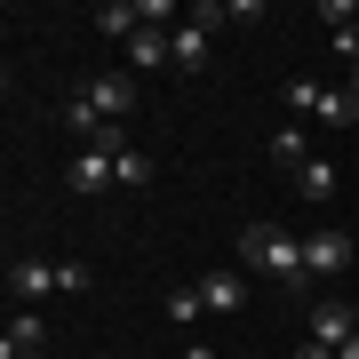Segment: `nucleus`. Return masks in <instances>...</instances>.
I'll return each mask as SVG.
<instances>
[{
    "instance_id": "20e7f679",
    "label": "nucleus",
    "mask_w": 359,
    "mask_h": 359,
    "mask_svg": "<svg viewBox=\"0 0 359 359\" xmlns=\"http://www.w3.org/2000/svg\"><path fill=\"white\" fill-rule=\"evenodd\" d=\"M351 264V240L344 231H304V280H335Z\"/></svg>"
},
{
    "instance_id": "f03ea898",
    "label": "nucleus",
    "mask_w": 359,
    "mask_h": 359,
    "mask_svg": "<svg viewBox=\"0 0 359 359\" xmlns=\"http://www.w3.org/2000/svg\"><path fill=\"white\" fill-rule=\"evenodd\" d=\"M80 96H88L104 120H120V128H128V112L144 104V80H136V72H96V80H80Z\"/></svg>"
},
{
    "instance_id": "dca6fc26",
    "label": "nucleus",
    "mask_w": 359,
    "mask_h": 359,
    "mask_svg": "<svg viewBox=\"0 0 359 359\" xmlns=\"http://www.w3.org/2000/svg\"><path fill=\"white\" fill-rule=\"evenodd\" d=\"M160 311H168L176 327H192V320H200L208 304H200V287H168V295H160Z\"/></svg>"
},
{
    "instance_id": "9b49d317",
    "label": "nucleus",
    "mask_w": 359,
    "mask_h": 359,
    "mask_svg": "<svg viewBox=\"0 0 359 359\" xmlns=\"http://www.w3.org/2000/svg\"><path fill=\"white\" fill-rule=\"evenodd\" d=\"M96 32L104 40H136L144 32V8H136V0H104V8H96Z\"/></svg>"
},
{
    "instance_id": "ddd939ff",
    "label": "nucleus",
    "mask_w": 359,
    "mask_h": 359,
    "mask_svg": "<svg viewBox=\"0 0 359 359\" xmlns=\"http://www.w3.org/2000/svg\"><path fill=\"white\" fill-rule=\"evenodd\" d=\"M271 160H280L287 176H295V168L311 160V136H304V120H287V128H271Z\"/></svg>"
},
{
    "instance_id": "39448f33",
    "label": "nucleus",
    "mask_w": 359,
    "mask_h": 359,
    "mask_svg": "<svg viewBox=\"0 0 359 359\" xmlns=\"http://www.w3.org/2000/svg\"><path fill=\"white\" fill-rule=\"evenodd\" d=\"M200 287V304L216 311V320H240L248 311V271H208V280H192Z\"/></svg>"
},
{
    "instance_id": "9d476101",
    "label": "nucleus",
    "mask_w": 359,
    "mask_h": 359,
    "mask_svg": "<svg viewBox=\"0 0 359 359\" xmlns=\"http://www.w3.org/2000/svg\"><path fill=\"white\" fill-rule=\"evenodd\" d=\"M160 65H176V48H168V32H152V25H144V32L128 40V72L144 80V72H160Z\"/></svg>"
},
{
    "instance_id": "6e6552de",
    "label": "nucleus",
    "mask_w": 359,
    "mask_h": 359,
    "mask_svg": "<svg viewBox=\"0 0 359 359\" xmlns=\"http://www.w3.org/2000/svg\"><path fill=\"white\" fill-rule=\"evenodd\" d=\"M72 192H80V200H104V192H120V176H112V152H80V160H72Z\"/></svg>"
},
{
    "instance_id": "2eb2a0df",
    "label": "nucleus",
    "mask_w": 359,
    "mask_h": 359,
    "mask_svg": "<svg viewBox=\"0 0 359 359\" xmlns=\"http://www.w3.org/2000/svg\"><path fill=\"white\" fill-rule=\"evenodd\" d=\"M280 96H287V112H295V120H320V96H327V88H320V80H287Z\"/></svg>"
},
{
    "instance_id": "423d86ee",
    "label": "nucleus",
    "mask_w": 359,
    "mask_h": 359,
    "mask_svg": "<svg viewBox=\"0 0 359 359\" xmlns=\"http://www.w3.org/2000/svg\"><path fill=\"white\" fill-rule=\"evenodd\" d=\"M40 344H48V320H40L32 304H16L8 335H0V359H40Z\"/></svg>"
},
{
    "instance_id": "f3484780",
    "label": "nucleus",
    "mask_w": 359,
    "mask_h": 359,
    "mask_svg": "<svg viewBox=\"0 0 359 359\" xmlns=\"http://www.w3.org/2000/svg\"><path fill=\"white\" fill-rule=\"evenodd\" d=\"M112 176H120V192H144V184H152V160H144V152H120Z\"/></svg>"
},
{
    "instance_id": "6ab92c4d",
    "label": "nucleus",
    "mask_w": 359,
    "mask_h": 359,
    "mask_svg": "<svg viewBox=\"0 0 359 359\" xmlns=\"http://www.w3.org/2000/svg\"><path fill=\"white\" fill-rule=\"evenodd\" d=\"M295 359H335V351L327 344H295Z\"/></svg>"
},
{
    "instance_id": "f8f14e48",
    "label": "nucleus",
    "mask_w": 359,
    "mask_h": 359,
    "mask_svg": "<svg viewBox=\"0 0 359 359\" xmlns=\"http://www.w3.org/2000/svg\"><path fill=\"white\" fill-rule=\"evenodd\" d=\"M168 48H176V72H200V65H208V25H192V16H184V25L168 32Z\"/></svg>"
},
{
    "instance_id": "aec40b11",
    "label": "nucleus",
    "mask_w": 359,
    "mask_h": 359,
    "mask_svg": "<svg viewBox=\"0 0 359 359\" xmlns=\"http://www.w3.org/2000/svg\"><path fill=\"white\" fill-rule=\"evenodd\" d=\"M184 359H216V344H184Z\"/></svg>"
},
{
    "instance_id": "0eeeda50",
    "label": "nucleus",
    "mask_w": 359,
    "mask_h": 359,
    "mask_svg": "<svg viewBox=\"0 0 359 359\" xmlns=\"http://www.w3.org/2000/svg\"><path fill=\"white\" fill-rule=\"evenodd\" d=\"M8 295H16V304L56 295V264H48V256H16V264H8Z\"/></svg>"
},
{
    "instance_id": "412c9836",
    "label": "nucleus",
    "mask_w": 359,
    "mask_h": 359,
    "mask_svg": "<svg viewBox=\"0 0 359 359\" xmlns=\"http://www.w3.org/2000/svg\"><path fill=\"white\" fill-rule=\"evenodd\" d=\"M344 88H351V96H359V65H351V80H344Z\"/></svg>"
},
{
    "instance_id": "4468645a",
    "label": "nucleus",
    "mask_w": 359,
    "mask_h": 359,
    "mask_svg": "<svg viewBox=\"0 0 359 359\" xmlns=\"http://www.w3.org/2000/svg\"><path fill=\"white\" fill-rule=\"evenodd\" d=\"M320 128H359V96L351 88H327L320 96Z\"/></svg>"
},
{
    "instance_id": "7ed1b4c3",
    "label": "nucleus",
    "mask_w": 359,
    "mask_h": 359,
    "mask_svg": "<svg viewBox=\"0 0 359 359\" xmlns=\"http://www.w3.org/2000/svg\"><path fill=\"white\" fill-rule=\"evenodd\" d=\"M351 335H359V304H344V295H311V344L344 351Z\"/></svg>"
},
{
    "instance_id": "f257e3e1",
    "label": "nucleus",
    "mask_w": 359,
    "mask_h": 359,
    "mask_svg": "<svg viewBox=\"0 0 359 359\" xmlns=\"http://www.w3.org/2000/svg\"><path fill=\"white\" fill-rule=\"evenodd\" d=\"M240 264L280 280V287H311L304 280V231H287V224H248L240 231Z\"/></svg>"
},
{
    "instance_id": "a211bd4d",
    "label": "nucleus",
    "mask_w": 359,
    "mask_h": 359,
    "mask_svg": "<svg viewBox=\"0 0 359 359\" xmlns=\"http://www.w3.org/2000/svg\"><path fill=\"white\" fill-rule=\"evenodd\" d=\"M96 280H88V264H56V295H88Z\"/></svg>"
},
{
    "instance_id": "1a4fd4ad",
    "label": "nucleus",
    "mask_w": 359,
    "mask_h": 359,
    "mask_svg": "<svg viewBox=\"0 0 359 359\" xmlns=\"http://www.w3.org/2000/svg\"><path fill=\"white\" fill-rule=\"evenodd\" d=\"M335 192H344V168L335 160H304L295 168V200H335Z\"/></svg>"
}]
</instances>
